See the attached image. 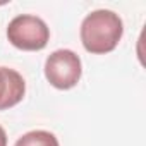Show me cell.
<instances>
[{
  "instance_id": "3957f363",
  "label": "cell",
  "mask_w": 146,
  "mask_h": 146,
  "mask_svg": "<svg viewBox=\"0 0 146 146\" xmlns=\"http://www.w3.org/2000/svg\"><path fill=\"white\" fill-rule=\"evenodd\" d=\"M83 74V64L76 52L60 48L52 52L45 60V78L57 90L74 88Z\"/></svg>"
},
{
  "instance_id": "277c9868",
  "label": "cell",
  "mask_w": 146,
  "mask_h": 146,
  "mask_svg": "<svg viewBox=\"0 0 146 146\" xmlns=\"http://www.w3.org/2000/svg\"><path fill=\"white\" fill-rule=\"evenodd\" d=\"M26 95L24 78L11 67H0V110L16 107Z\"/></svg>"
},
{
  "instance_id": "7a4b0ae2",
  "label": "cell",
  "mask_w": 146,
  "mask_h": 146,
  "mask_svg": "<svg viewBox=\"0 0 146 146\" xmlns=\"http://www.w3.org/2000/svg\"><path fill=\"white\" fill-rule=\"evenodd\" d=\"M7 40L12 46L24 52L43 50L50 41V29L46 23L33 14L16 16L7 26Z\"/></svg>"
},
{
  "instance_id": "8992f818",
  "label": "cell",
  "mask_w": 146,
  "mask_h": 146,
  "mask_svg": "<svg viewBox=\"0 0 146 146\" xmlns=\"http://www.w3.org/2000/svg\"><path fill=\"white\" fill-rule=\"evenodd\" d=\"M0 146H7V134L2 125H0Z\"/></svg>"
},
{
  "instance_id": "6da1fadb",
  "label": "cell",
  "mask_w": 146,
  "mask_h": 146,
  "mask_svg": "<svg viewBox=\"0 0 146 146\" xmlns=\"http://www.w3.org/2000/svg\"><path fill=\"white\" fill-rule=\"evenodd\" d=\"M81 43L86 52L105 55L117 48L124 35V23L119 14L108 9L90 12L81 23Z\"/></svg>"
},
{
  "instance_id": "5b68a950",
  "label": "cell",
  "mask_w": 146,
  "mask_h": 146,
  "mask_svg": "<svg viewBox=\"0 0 146 146\" xmlns=\"http://www.w3.org/2000/svg\"><path fill=\"white\" fill-rule=\"evenodd\" d=\"M14 146H60V144L53 132L38 129V131H29L23 134Z\"/></svg>"
}]
</instances>
